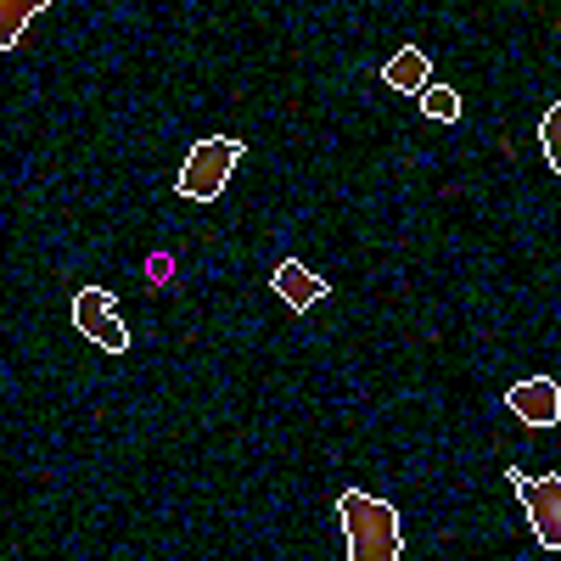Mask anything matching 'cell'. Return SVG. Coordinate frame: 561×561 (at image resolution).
Here are the masks:
<instances>
[{
    "instance_id": "cell-1",
    "label": "cell",
    "mask_w": 561,
    "mask_h": 561,
    "mask_svg": "<svg viewBox=\"0 0 561 561\" xmlns=\"http://www.w3.org/2000/svg\"><path fill=\"white\" fill-rule=\"evenodd\" d=\"M337 523H343V539H348V561H399L404 556V517L382 494L348 489L337 500Z\"/></svg>"
},
{
    "instance_id": "cell-2",
    "label": "cell",
    "mask_w": 561,
    "mask_h": 561,
    "mask_svg": "<svg viewBox=\"0 0 561 561\" xmlns=\"http://www.w3.org/2000/svg\"><path fill=\"white\" fill-rule=\"evenodd\" d=\"M242 152H248L242 135H208V140H197V147L185 152V163H180L174 192H180L185 203H214V197L225 192V180L237 174Z\"/></svg>"
},
{
    "instance_id": "cell-3",
    "label": "cell",
    "mask_w": 561,
    "mask_h": 561,
    "mask_svg": "<svg viewBox=\"0 0 561 561\" xmlns=\"http://www.w3.org/2000/svg\"><path fill=\"white\" fill-rule=\"evenodd\" d=\"M73 325H79V337H90L96 348L107 354H129V325L118 314V298L107 287H84L73 293Z\"/></svg>"
},
{
    "instance_id": "cell-4",
    "label": "cell",
    "mask_w": 561,
    "mask_h": 561,
    "mask_svg": "<svg viewBox=\"0 0 561 561\" xmlns=\"http://www.w3.org/2000/svg\"><path fill=\"white\" fill-rule=\"evenodd\" d=\"M505 483L517 489V500H523V511H528L539 545H545V550H561V478H556V472L528 478V472H517V466H511Z\"/></svg>"
},
{
    "instance_id": "cell-5",
    "label": "cell",
    "mask_w": 561,
    "mask_h": 561,
    "mask_svg": "<svg viewBox=\"0 0 561 561\" xmlns=\"http://www.w3.org/2000/svg\"><path fill=\"white\" fill-rule=\"evenodd\" d=\"M270 293H275L280 304H287L293 314H304V309H314L325 293H332V280L314 275L304 259H280V264L270 270Z\"/></svg>"
},
{
    "instance_id": "cell-6",
    "label": "cell",
    "mask_w": 561,
    "mask_h": 561,
    "mask_svg": "<svg viewBox=\"0 0 561 561\" xmlns=\"http://www.w3.org/2000/svg\"><path fill=\"white\" fill-rule=\"evenodd\" d=\"M505 404H511V415H517V421H528V427H556V421H561V388L550 377L517 382V388L505 393Z\"/></svg>"
},
{
    "instance_id": "cell-7",
    "label": "cell",
    "mask_w": 561,
    "mask_h": 561,
    "mask_svg": "<svg viewBox=\"0 0 561 561\" xmlns=\"http://www.w3.org/2000/svg\"><path fill=\"white\" fill-rule=\"evenodd\" d=\"M382 84L388 90H410V96H421V90L433 84V57L421 51V45H404V51H393L382 62Z\"/></svg>"
},
{
    "instance_id": "cell-8",
    "label": "cell",
    "mask_w": 561,
    "mask_h": 561,
    "mask_svg": "<svg viewBox=\"0 0 561 561\" xmlns=\"http://www.w3.org/2000/svg\"><path fill=\"white\" fill-rule=\"evenodd\" d=\"M51 7V0H0V51H12V45H23L28 23Z\"/></svg>"
},
{
    "instance_id": "cell-9",
    "label": "cell",
    "mask_w": 561,
    "mask_h": 561,
    "mask_svg": "<svg viewBox=\"0 0 561 561\" xmlns=\"http://www.w3.org/2000/svg\"><path fill=\"white\" fill-rule=\"evenodd\" d=\"M421 113L438 118V124H455L460 118V96H455L449 84H427V90H421Z\"/></svg>"
},
{
    "instance_id": "cell-10",
    "label": "cell",
    "mask_w": 561,
    "mask_h": 561,
    "mask_svg": "<svg viewBox=\"0 0 561 561\" xmlns=\"http://www.w3.org/2000/svg\"><path fill=\"white\" fill-rule=\"evenodd\" d=\"M539 147H545V163L550 174H561V102L545 107V124H539Z\"/></svg>"
}]
</instances>
